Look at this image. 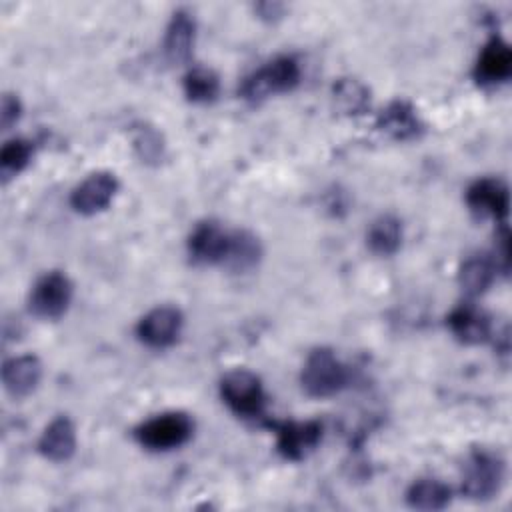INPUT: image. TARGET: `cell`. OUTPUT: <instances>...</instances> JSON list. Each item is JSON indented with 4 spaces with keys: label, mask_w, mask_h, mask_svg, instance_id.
Listing matches in <instances>:
<instances>
[{
    "label": "cell",
    "mask_w": 512,
    "mask_h": 512,
    "mask_svg": "<svg viewBox=\"0 0 512 512\" xmlns=\"http://www.w3.org/2000/svg\"><path fill=\"white\" fill-rule=\"evenodd\" d=\"M302 388L312 398H328L348 384V368L328 348H316L308 354L302 374Z\"/></svg>",
    "instance_id": "1"
},
{
    "label": "cell",
    "mask_w": 512,
    "mask_h": 512,
    "mask_svg": "<svg viewBox=\"0 0 512 512\" xmlns=\"http://www.w3.org/2000/svg\"><path fill=\"white\" fill-rule=\"evenodd\" d=\"M300 82V66L292 56H278L266 66L252 72L240 88V94L246 100L258 102L272 94L288 92Z\"/></svg>",
    "instance_id": "2"
},
{
    "label": "cell",
    "mask_w": 512,
    "mask_h": 512,
    "mask_svg": "<svg viewBox=\"0 0 512 512\" xmlns=\"http://www.w3.org/2000/svg\"><path fill=\"white\" fill-rule=\"evenodd\" d=\"M194 424L184 412H164L136 428V440L154 452H166L180 448L192 436Z\"/></svg>",
    "instance_id": "3"
},
{
    "label": "cell",
    "mask_w": 512,
    "mask_h": 512,
    "mask_svg": "<svg viewBox=\"0 0 512 512\" xmlns=\"http://www.w3.org/2000/svg\"><path fill=\"white\" fill-rule=\"evenodd\" d=\"M504 484V460L498 452L478 448L468 456L462 492L474 500H486L500 492Z\"/></svg>",
    "instance_id": "4"
},
{
    "label": "cell",
    "mask_w": 512,
    "mask_h": 512,
    "mask_svg": "<svg viewBox=\"0 0 512 512\" xmlns=\"http://www.w3.org/2000/svg\"><path fill=\"white\" fill-rule=\"evenodd\" d=\"M224 402L242 418H258L264 412L266 394L260 378L244 368L230 370L220 382Z\"/></svg>",
    "instance_id": "5"
},
{
    "label": "cell",
    "mask_w": 512,
    "mask_h": 512,
    "mask_svg": "<svg viewBox=\"0 0 512 512\" xmlns=\"http://www.w3.org/2000/svg\"><path fill=\"white\" fill-rule=\"evenodd\" d=\"M70 302H72V282L66 274L58 270H52L40 276L28 298L30 312L46 320L60 318L68 310Z\"/></svg>",
    "instance_id": "6"
},
{
    "label": "cell",
    "mask_w": 512,
    "mask_h": 512,
    "mask_svg": "<svg viewBox=\"0 0 512 512\" xmlns=\"http://www.w3.org/2000/svg\"><path fill=\"white\" fill-rule=\"evenodd\" d=\"M182 312L174 306H156L136 326L138 338L152 348L172 346L182 332Z\"/></svg>",
    "instance_id": "7"
},
{
    "label": "cell",
    "mask_w": 512,
    "mask_h": 512,
    "mask_svg": "<svg viewBox=\"0 0 512 512\" xmlns=\"http://www.w3.org/2000/svg\"><path fill=\"white\" fill-rule=\"evenodd\" d=\"M276 430V446L278 452L286 460H302L306 458L320 442L322 438V424L316 420H306V422H296V420H286L280 424H274Z\"/></svg>",
    "instance_id": "8"
},
{
    "label": "cell",
    "mask_w": 512,
    "mask_h": 512,
    "mask_svg": "<svg viewBox=\"0 0 512 512\" xmlns=\"http://www.w3.org/2000/svg\"><path fill=\"white\" fill-rule=\"evenodd\" d=\"M118 190V180L110 172H94L86 176L70 194V204L80 214H96L104 210Z\"/></svg>",
    "instance_id": "9"
},
{
    "label": "cell",
    "mask_w": 512,
    "mask_h": 512,
    "mask_svg": "<svg viewBox=\"0 0 512 512\" xmlns=\"http://www.w3.org/2000/svg\"><path fill=\"white\" fill-rule=\"evenodd\" d=\"M230 246V234L218 222L206 220L194 226L188 238V254L196 264L224 262Z\"/></svg>",
    "instance_id": "10"
},
{
    "label": "cell",
    "mask_w": 512,
    "mask_h": 512,
    "mask_svg": "<svg viewBox=\"0 0 512 512\" xmlns=\"http://www.w3.org/2000/svg\"><path fill=\"white\" fill-rule=\"evenodd\" d=\"M466 202L472 212L480 216H490L496 220H504L510 206L508 188L498 178H480L476 180L468 192Z\"/></svg>",
    "instance_id": "11"
},
{
    "label": "cell",
    "mask_w": 512,
    "mask_h": 512,
    "mask_svg": "<svg viewBox=\"0 0 512 512\" xmlns=\"http://www.w3.org/2000/svg\"><path fill=\"white\" fill-rule=\"evenodd\" d=\"M42 378V364L34 354L14 356L2 366V384L6 392L14 398H24L32 394Z\"/></svg>",
    "instance_id": "12"
},
{
    "label": "cell",
    "mask_w": 512,
    "mask_h": 512,
    "mask_svg": "<svg viewBox=\"0 0 512 512\" xmlns=\"http://www.w3.org/2000/svg\"><path fill=\"white\" fill-rule=\"evenodd\" d=\"M512 74V50L500 38L494 36L482 48L476 62V78L482 84H498L508 80Z\"/></svg>",
    "instance_id": "13"
},
{
    "label": "cell",
    "mask_w": 512,
    "mask_h": 512,
    "mask_svg": "<svg viewBox=\"0 0 512 512\" xmlns=\"http://www.w3.org/2000/svg\"><path fill=\"white\" fill-rule=\"evenodd\" d=\"M38 450L46 460L66 462L76 450V428L68 416L54 418L38 440Z\"/></svg>",
    "instance_id": "14"
},
{
    "label": "cell",
    "mask_w": 512,
    "mask_h": 512,
    "mask_svg": "<svg viewBox=\"0 0 512 512\" xmlns=\"http://www.w3.org/2000/svg\"><path fill=\"white\" fill-rule=\"evenodd\" d=\"M450 332L464 344H480L490 336V318L474 304H460L448 314Z\"/></svg>",
    "instance_id": "15"
},
{
    "label": "cell",
    "mask_w": 512,
    "mask_h": 512,
    "mask_svg": "<svg viewBox=\"0 0 512 512\" xmlns=\"http://www.w3.org/2000/svg\"><path fill=\"white\" fill-rule=\"evenodd\" d=\"M196 24L186 10L174 12L164 34V54L170 62L182 64L192 56Z\"/></svg>",
    "instance_id": "16"
},
{
    "label": "cell",
    "mask_w": 512,
    "mask_h": 512,
    "mask_svg": "<svg viewBox=\"0 0 512 512\" xmlns=\"http://www.w3.org/2000/svg\"><path fill=\"white\" fill-rule=\"evenodd\" d=\"M378 128L396 140H408L422 132V122L408 102L396 100L380 112Z\"/></svg>",
    "instance_id": "17"
},
{
    "label": "cell",
    "mask_w": 512,
    "mask_h": 512,
    "mask_svg": "<svg viewBox=\"0 0 512 512\" xmlns=\"http://www.w3.org/2000/svg\"><path fill=\"white\" fill-rule=\"evenodd\" d=\"M450 488L436 478H420L410 484L406 492L408 506L416 510H442L450 504Z\"/></svg>",
    "instance_id": "18"
},
{
    "label": "cell",
    "mask_w": 512,
    "mask_h": 512,
    "mask_svg": "<svg viewBox=\"0 0 512 512\" xmlns=\"http://www.w3.org/2000/svg\"><path fill=\"white\" fill-rule=\"evenodd\" d=\"M260 256L262 248L258 238L246 230H238L230 234L228 254L222 264H226L234 272H248L260 262Z\"/></svg>",
    "instance_id": "19"
},
{
    "label": "cell",
    "mask_w": 512,
    "mask_h": 512,
    "mask_svg": "<svg viewBox=\"0 0 512 512\" xmlns=\"http://www.w3.org/2000/svg\"><path fill=\"white\" fill-rule=\"evenodd\" d=\"M368 246L374 254L378 256H390L400 248L402 242V226L400 220L390 216V214H382L378 216L366 234Z\"/></svg>",
    "instance_id": "20"
},
{
    "label": "cell",
    "mask_w": 512,
    "mask_h": 512,
    "mask_svg": "<svg viewBox=\"0 0 512 512\" xmlns=\"http://www.w3.org/2000/svg\"><path fill=\"white\" fill-rule=\"evenodd\" d=\"M494 276H496L494 260L488 258L486 254H476L462 264L458 282L466 294L476 296V294H482L492 284Z\"/></svg>",
    "instance_id": "21"
},
{
    "label": "cell",
    "mask_w": 512,
    "mask_h": 512,
    "mask_svg": "<svg viewBox=\"0 0 512 512\" xmlns=\"http://www.w3.org/2000/svg\"><path fill=\"white\" fill-rule=\"evenodd\" d=\"M220 82L214 70L204 66H194L184 76V94L192 102H212L218 96Z\"/></svg>",
    "instance_id": "22"
},
{
    "label": "cell",
    "mask_w": 512,
    "mask_h": 512,
    "mask_svg": "<svg viewBox=\"0 0 512 512\" xmlns=\"http://www.w3.org/2000/svg\"><path fill=\"white\" fill-rule=\"evenodd\" d=\"M334 100L348 114H360L370 104L368 90L352 78H342L334 84Z\"/></svg>",
    "instance_id": "23"
},
{
    "label": "cell",
    "mask_w": 512,
    "mask_h": 512,
    "mask_svg": "<svg viewBox=\"0 0 512 512\" xmlns=\"http://www.w3.org/2000/svg\"><path fill=\"white\" fill-rule=\"evenodd\" d=\"M30 156H32L30 142H26L22 138L8 140L2 146V150H0V170H2V176L10 178V176L18 174L30 162Z\"/></svg>",
    "instance_id": "24"
},
{
    "label": "cell",
    "mask_w": 512,
    "mask_h": 512,
    "mask_svg": "<svg viewBox=\"0 0 512 512\" xmlns=\"http://www.w3.org/2000/svg\"><path fill=\"white\" fill-rule=\"evenodd\" d=\"M134 146L140 152V156L150 162V160H158L162 154V142H160V134L152 128H140L136 138H134Z\"/></svg>",
    "instance_id": "25"
},
{
    "label": "cell",
    "mask_w": 512,
    "mask_h": 512,
    "mask_svg": "<svg viewBox=\"0 0 512 512\" xmlns=\"http://www.w3.org/2000/svg\"><path fill=\"white\" fill-rule=\"evenodd\" d=\"M20 118V102L16 96L12 94H4L2 96V104H0V124L4 130H8L16 120Z\"/></svg>",
    "instance_id": "26"
}]
</instances>
